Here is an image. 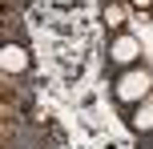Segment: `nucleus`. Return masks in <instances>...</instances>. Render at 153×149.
Instances as JSON below:
<instances>
[{
    "label": "nucleus",
    "instance_id": "obj_6",
    "mask_svg": "<svg viewBox=\"0 0 153 149\" xmlns=\"http://www.w3.org/2000/svg\"><path fill=\"white\" fill-rule=\"evenodd\" d=\"M133 8H137V12H153V0H129Z\"/></svg>",
    "mask_w": 153,
    "mask_h": 149
},
{
    "label": "nucleus",
    "instance_id": "obj_1",
    "mask_svg": "<svg viewBox=\"0 0 153 149\" xmlns=\"http://www.w3.org/2000/svg\"><path fill=\"white\" fill-rule=\"evenodd\" d=\"M149 93H153V69H145V64H133V69L117 73V81H113V101L121 105V109L145 105Z\"/></svg>",
    "mask_w": 153,
    "mask_h": 149
},
{
    "label": "nucleus",
    "instance_id": "obj_8",
    "mask_svg": "<svg viewBox=\"0 0 153 149\" xmlns=\"http://www.w3.org/2000/svg\"><path fill=\"white\" fill-rule=\"evenodd\" d=\"M149 101H153V93H149Z\"/></svg>",
    "mask_w": 153,
    "mask_h": 149
},
{
    "label": "nucleus",
    "instance_id": "obj_7",
    "mask_svg": "<svg viewBox=\"0 0 153 149\" xmlns=\"http://www.w3.org/2000/svg\"><path fill=\"white\" fill-rule=\"evenodd\" d=\"M24 4V0H4V8H20Z\"/></svg>",
    "mask_w": 153,
    "mask_h": 149
},
{
    "label": "nucleus",
    "instance_id": "obj_5",
    "mask_svg": "<svg viewBox=\"0 0 153 149\" xmlns=\"http://www.w3.org/2000/svg\"><path fill=\"white\" fill-rule=\"evenodd\" d=\"M129 125H133V133H141V137H153V101H145V105H137V109H133Z\"/></svg>",
    "mask_w": 153,
    "mask_h": 149
},
{
    "label": "nucleus",
    "instance_id": "obj_2",
    "mask_svg": "<svg viewBox=\"0 0 153 149\" xmlns=\"http://www.w3.org/2000/svg\"><path fill=\"white\" fill-rule=\"evenodd\" d=\"M109 64H113L117 73L133 69V64H141V36H133V32H117V36H109Z\"/></svg>",
    "mask_w": 153,
    "mask_h": 149
},
{
    "label": "nucleus",
    "instance_id": "obj_4",
    "mask_svg": "<svg viewBox=\"0 0 153 149\" xmlns=\"http://www.w3.org/2000/svg\"><path fill=\"white\" fill-rule=\"evenodd\" d=\"M125 16H129V12H125L121 0H105V12H101V20H105V28L113 32V36H117V32H125Z\"/></svg>",
    "mask_w": 153,
    "mask_h": 149
},
{
    "label": "nucleus",
    "instance_id": "obj_3",
    "mask_svg": "<svg viewBox=\"0 0 153 149\" xmlns=\"http://www.w3.org/2000/svg\"><path fill=\"white\" fill-rule=\"evenodd\" d=\"M0 69H4V77H24L32 69V53L20 40H0Z\"/></svg>",
    "mask_w": 153,
    "mask_h": 149
}]
</instances>
